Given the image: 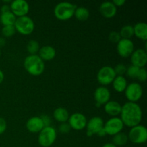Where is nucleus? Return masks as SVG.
Instances as JSON below:
<instances>
[{
    "instance_id": "ea45409f",
    "label": "nucleus",
    "mask_w": 147,
    "mask_h": 147,
    "mask_svg": "<svg viewBox=\"0 0 147 147\" xmlns=\"http://www.w3.org/2000/svg\"><path fill=\"white\" fill-rule=\"evenodd\" d=\"M4 73H3V72L1 71V70H0V84H1V83H2L3 80H4Z\"/></svg>"
},
{
    "instance_id": "e433bc0d",
    "label": "nucleus",
    "mask_w": 147,
    "mask_h": 147,
    "mask_svg": "<svg viewBox=\"0 0 147 147\" xmlns=\"http://www.w3.org/2000/svg\"><path fill=\"white\" fill-rule=\"evenodd\" d=\"M112 2H113V4H114L116 7H117L123 6V4L126 3V1H125V0H113Z\"/></svg>"
},
{
    "instance_id": "f257e3e1",
    "label": "nucleus",
    "mask_w": 147,
    "mask_h": 147,
    "mask_svg": "<svg viewBox=\"0 0 147 147\" xmlns=\"http://www.w3.org/2000/svg\"><path fill=\"white\" fill-rule=\"evenodd\" d=\"M121 118L123 125L132 128L140 124L142 120V111L136 103L127 102L121 107Z\"/></svg>"
},
{
    "instance_id": "aec40b11",
    "label": "nucleus",
    "mask_w": 147,
    "mask_h": 147,
    "mask_svg": "<svg viewBox=\"0 0 147 147\" xmlns=\"http://www.w3.org/2000/svg\"><path fill=\"white\" fill-rule=\"evenodd\" d=\"M134 27V35L140 40H147V24L145 22H138Z\"/></svg>"
},
{
    "instance_id": "a19ab883",
    "label": "nucleus",
    "mask_w": 147,
    "mask_h": 147,
    "mask_svg": "<svg viewBox=\"0 0 147 147\" xmlns=\"http://www.w3.org/2000/svg\"><path fill=\"white\" fill-rule=\"evenodd\" d=\"M102 147H117V146H116L114 144H113L112 143H107V144H106L103 145Z\"/></svg>"
},
{
    "instance_id": "dca6fc26",
    "label": "nucleus",
    "mask_w": 147,
    "mask_h": 147,
    "mask_svg": "<svg viewBox=\"0 0 147 147\" xmlns=\"http://www.w3.org/2000/svg\"><path fill=\"white\" fill-rule=\"evenodd\" d=\"M44 127V124L40 116L31 117L27 120L26 123V128L31 133H40Z\"/></svg>"
},
{
    "instance_id": "473e14b6",
    "label": "nucleus",
    "mask_w": 147,
    "mask_h": 147,
    "mask_svg": "<svg viewBox=\"0 0 147 147\" xmlns=\"http://www.w3.org/2000/svg\"><path fill=\"white\" fill-rule=\"evenodd\" d=\"M70 129H71V128H70V125L68 124V123H67V122H66V123H60V125L59 126V128H58L59 131L62 134L69 133L70 131Z\"/></svg>"
},
{
    "instance_id": "58836bf2",
    "label": "nucleus",
    "mask_w": 147,
    "mask_h": 147,
    "mask_svg": "<svg viewBox=\"0 0 147 147\" xmlns=\"http://www.w3.org/2000/svg\"><path fill=\"white\" fill-rule=\"evenodd\" d=\"M6 40L4 37H0V47H2L5 45Z\"/></svg>"
},
{
    "instance_id": "f03ea898",
    "label": "nucleus",
    "mask_w": 147,
    "mask_h": 147,
    "mask_svg": "<svg viewBox=\"0 0 147 147\" xmlns=\"http://www.w3.org/2000/svg\"><path fill=\"white\" fill-rule=\"evenodd\" d=\"M24 67L29 74L39 76L44 72L45 63L38 55H30L24 59Z\"/></svg>"
},
{
    "instance_id": "bb28decb",
    "label": "nucleus",
    "mask_w": 147,
    "mask_h": 147,
    "mask_svg": "<svg viewBox=\"0 0 147 147\" xmlns=\"http://www.w3.org/2000/svg\"><path fill=\"white\" fill-rule=\"evenodd\" d=\"M40 48V44L34 40H30L27 44V50L30 55H37Z\"/></svg>"
},
{
    "instance_id": "5701e85b",
    "label": "nucleus",
    "mask_w": 147,
    "mask_h": 147,
    "mask_svg": "<svg viewBox=\"0 0 147 147\" xmlns=\"http://www.w3.org/2000/svg\"><path fill=\"white\" fill-rule=\"evenodd\" d=\"M17 17L11 11L1 13L0 15V22L3 26L14 25Z\"/></svg>"
},
{
    "instance_id": "0eeeda50",
    "label": "nucleus",
    "mask_w": 147,
    "mask_h": 147,
    "mask_svg": "<svg viewBox=\"0 0 147 147\" xmlns=\"http://www.w3.org/2000/svg\"><path fill=\"white\" fill-rule=\"evenodd\" d=\"M125 96L129 102L136 103L141 99L143 95V88L139 83L134 82L127 85L125 90Z\"/></svg>"
},
{
    "instance_id": "412c9836",
    "label": "nucleus",
    "mask_w": 147,
    "mask_h": 147,
    "mask_svg": "<svg viewBox=\"0 0 147 147\" xmlns=\"http://www.w3.org/2000/svg\"><path fill=\"white\" fill-rule=\"evenodd\" d=\"M53 117L55 121L60 122V123H66L68 121L70 114L66 109L63 107H58L53 112Z\"/></svg>"
},
{
    "instance_id": "9d476101",
    "label": "nucleus",
    "mask_w": 147,
    "mask_h": 147,
    "mask_svg": "<svg viewBox=\"0 0 147 147\" xmlns=\"http://www.w3.org/2000/svg\"><path fill=\"white\" fill-rule=\"evenodd\" d=\"M11 11L17 17L26 16L30 10V5L25 0H14L10 4Z\"/></svg>"
},
{
    "instance_id": "393cba45",
    "label": "nucleus",
    "mask_w": 147,
    "mask_h": 147,
    "mask_svg": "<svg viewBox=\"0 0 147 147\" xmlns=\"http://www.w3.org/2000/svg\"><path fill=\"white\" fill-rule=\"evenodd\" d=\"M74 16L77 20L80 21H85L88 19L90 16V11L87 8L83 7H76L75 10Z\"/></svg>"
},
{
    "instance_id": "7ed1b4c3",
    "label": "nucleus",
    "mask_w": 147,
    "mask_h": 147,
    "mask_svg": "<svg viewBox=\"0 0 147 147\" xmlns=\"http://www.w3.org/2000/svg\"><path fill=\"white\" fill-rule=\"evenodd\" d=\"M76 6L72 3L67 1H62L58 3L54 9V14L59 20L65 21L70 20L74 16Z\"/></svg>"
},
{
    "instance_id": "2eb2a0df",
    "label": "nucleus",
    "mask_w": 147,
    "mask_h": 147,
    "mask_svg": "<svg viewBox=\"0 0 147 147\" xmlns=\"http://www.w3.org/2000/svg\"><path fill=\"white\" fill-rule=\"evenodd\" d=\"M110 90L105 86L97 88L94 92V99L98 105H105L110 100Z\"/></svg>"
},
{
    "instance_id": "b1692460",
    "label": "nucleus",
    "mask_w": 147,
    "mask_h": 147,
    "mask_svg": "<svg viewBox=\"0 0 147 147\" xmlns=\"http://www.w3.org/2000/svg\"><path fill=\"white\" fill-rule=\"evenodd\" d=\"M128 141H129L128 135L123 132H120V133L114 135L112 138V144L117 147L124 146L127 144Z\"/></svg>"
},
{
    "instance_id": "7c9ffc66",
    "label": "nucleus",
    "mask_w": 147,
    "mask_h": 147,
    "mask_svg": "<svg viewBox=\"0 0 147 147\" xmlns=\"http://www.w3.org/2000/svg\"><path fill=\"white\" fill-rule=\"evenodd\" d=\"M109 39L111 42L116 43V44H117V43L121 40V35L120 34H119V32L113 31L111 32L110 34H109Z\"/></svg>"
},
{
    "instance_id": "a211bd4d",
    "label": "nucleus",
    "mask_w": 147,
    "mask_h": 147,
    "mask_svg": "<svg viewBox=\"0 0 147 147\" xmlns=\"http://www.w3.org/2000/svg\"><path fill=\"white\" fill-rule=\"evenodd\" d=\"M122 106L116 100H109L104 105V111L108 115L112 117H117L120 115Z\"/></svg>"
},
{
    "instance_id": "4468645a",
    "label": "nucleus",
    "mask_w": 147,
    "mask_h": 147,
    "mask_svg": "<svg viewBox=\"0 0 147 147\" xmlns=\"http://www.w3.org/2000/svg\"><path fill=\"white\" fill-rule=\"evenodd\" d=\"M131 57L132 65L136 66L139 68L144 67L147 63V53L146 50L144 49H137L134 50Z\"/></svg>"
},
{
    "instance_id": "f704fd0d",
    "label": "nucleus",
    "mask_w": 147,
    "mask_h": 147,
    "mask_svg": "<svg viewBox=\"0 0 147 147\" xmlns=\"http://www.w3.org/2000/svg\"><path fill=\"white\" fill-rule=\"evenodd\" d=\"M7 129V122L4 118L0 117V135L4 134Z\"/></svg>"
},
{
    "instance_id": "423d86ee",
    "label": "nucleus",
    "mask_w": 147,
    "mask_h": 147,
    "mask_svg": "<svg viewBox=\"0 0 147 147\" xmlns=\"http://www.w3.org/2000/svg\"><path fill=\"white\" fill-rule=\"evenodd\" d=\"M128 139L135 144H144L147 141L146 128L140 124L131 128L128 134Z\"/></svg>"
},
{
    "instance_id": "cd10ccee",
    "label": "nucleus",
    "mask_w": 147,
    "mask_h": 147,
    "mask_svg": "<svg viewBox=\"0 0 147 147\" xmlns=\"http://www.w3.org/2000/svg\"><path fill=\"white\" fill-rule=\"evenodd\" d=\"M16 32V30L14 25L9 26H3L1 29V34L5 37H12Z\"/></svg>"
},
{
    "instance_id": "4be33fe9",
    "label": "nucleus",
    "mask_w": 147,
    "mask_h": 147,
    "mask_svg": "<svg viewBox=\"0 0 147 147\" xmlns=\"http://www.w3.org/2000/svg\"><path fill=\"white\" fill-rule=\"evenodd\" d=\"M112 84H113V89L119 93L124 92L128 85L127 80L124 76H116L113 81L112 82Z\"/></svg>"
},
{
    "instance_id": "79ce46f5",
    "label": "nucleus",
    "mask_w": 147,
    "mask_h": 147,
    "mask_svg": "<svg viewBox=\"0 0 147 147\" xmlns=\"http://www.w3.org/2000/svg\"><path fill=\"white\" fill-rule=\"evenodd\" d=\"M0 55H1V50H0Z\"/></svg>"
},
{
    "instance_id": "20e7f679",
    "label": "nucleus",
    "mask_w": 147,
    "mask_h": 147,
    "mask_svg": "<svg viewBox=\"0 0 147 147\" xmlns=\"http://www.w3.org/2000/svg\"><path fill=\"white\" fill-rule=\"evenodd\" d=\"M14 26L16 31L23 35H29L34 30V21L27 15L17 17Z\"/></svg>"
},
{
    "instance_id": "4c0bfd02",
    "label": "nucleus",
    "mask_w": 147,
    "mask_h": 147,
    "mask_svg": "<svg viewBox=\"0 0 147 147\" xmlns=\"http://www.w3.org/2000/svg\"><path fill=\"white\" fill-rule=\"evenodd\" d=\"M97 135H98V136H101V137H103V136H106V131H105L104 129H101V130H100V131H99L98 133L97 134Z\"/></svg>"
},
{
    "instance_id": "c9c22d12",
    "label": "nucleus",
    "mask_w": 147,
    "mask_h": 147,
    "mask_svg": "<svg viewBox=\"0 0 147 147\" xmlns=\"http://www.w3.org/2000/svg\"><path fill=\"white\" fill-rule=\"evenodd\" d=\"M0 10H1V13H5V12H8V11H11V9H10V4H4V5L1 6Z\"/></svg>"
},
{
    "instance_id": "c756f323",
    "label": "nucleus",
    "mask_w": 147,
    "mask_h": 147,
    "mask_svg": "<svg viewBox=\"0 0 147 147\" xmlns=\"http://www.w3.org/2000/svg\"><path fill=\"white\" fill-rule=\"evenodd\" d=\"M113 69H114L116 76H123V75L126 74L127 67L125 65L120 63V64H118Z\"/></svg>"
},
{
    "instance_id": "9b49d317",
    "label": "nucleus",
    "mask_w": 147,
    "mask_h": 147,
    "mask_svg": "<svg viewBox=\"0 0 147 147\" xmlns=\"http://www.w3.org/2000/svg\"><path fill=\"white\" fill-rule=\"evenodd\" d=\"M87 121V119L83 113H75L70 115L67 123L71 129L76 131H80L86 129Z\"/></svg>"
},
{
    "instance_id": "f3484780",
    "label": "nucleus",
    "mask_w": 147,
    "mask_h": 147,
    "mask_svg": "<svg viewBox=\"0 0 147 147\" xmlns=\"http://www.w3.org/2000/svg\"><path fill=\"white\" fill-rule=\"evenodd\" d=\"M100 12L105 18L111 19L114 17L117 12V7L112 1H104L100 6Z\"/></svg>"
},
{
    "instance_id": "1a4fd4ad",
    "label": "nucleus",
    "mask_w": 147,
    "mask_h": 147,
    "mask_svg": "<svg viewBox=\"0 0 147 147\" xmlns=\"http://www.w3.org/2000/svg\"><path fill=\"white\" fill-rule=\"evenodd\" d=\"M116 76L113 67L111 66H104L98 72L97 80L102 86H108L112 83Z\"/></svg>"
},
{
    "instance_id": "f8f14e48",
    "label": "nucleus",
    "mask_w": 147,
    "mask_h": 147,
    "mask_svg": "<svg viewBox=\"0 0 147 147\" xmlns=\"http://www.w3.org/2000/svg\"><path fill=\"white\" fill-rule=\"evenodd\" d=\"M116 50L119 55L122 57H129L134 51V45L131 40L121 39L117 43Z\"/></svg>"
},
{
    "instance_id": "6e6552de",
    "label": "nucleus",
    "mask_w": 147,
    "mask_h": 147,
    "mask_svg": "<svg viewBox=\"0 0 147 147\" xmlns=\"http://www.w3.org/2000/svg\"><path fill=\"white\" fill-rule=\"evenodd\" d=\"M124 125L121 119L119 117H112L104 123L103 129L106 131V135L114 136L122 131Z\"/></svg>"
},
{
    "instance_id": "c85d7f7f",
    "label": "nucleus",
    "mask_w": 147,
    "mask_h": 147,
    "mask_svg": "<svg viewBox=\"0 0 147 147\" xmlns=\"http://www.w3.org/2000/svg\"><path fill=\"white\" fill-rule=\"evenodd\" d=\"M139 69L140 68L131 65L127 67L126 74L127 75L128 77L131 78H136V76H137L138 72H139Z\"/></svg>"
},
{
    "instance_id": "2f4dec72",
    "label": "nucleus",
    "mask_w": 147,
    "mask_h": 147,
    "mask_svg": "<svg viewBox=\"0 0 147 147\" xmlns=\"http://www.w3.org/2000/svg\"><path fill=\"white\" fill-rule=\"evenodd\" d=\"M147 78V71L144 67L139 69V72H138L137 76H136V79L139 80L140 82H145Z\"/></svg>"
},
{
    "instance_id": "a878e982",
    "label": "nucleus",
    "mask_w": 147,
    "mask_h": 147,
    "mask_svg": "<svg viewBox=\"0 0 147 147\" xmlns=\"http://www.w3.org/2000/svg\"><path fill=\"white\" fill-rule=\"evenodd\" d=\"M121 39H128L130 40L134 36V27L131 25H125L121 27L119 32Z\"/></svg>"
},
{
    "instance_id": "ddd939ff",
    "label": "nucleus",
    "mask_w": 147,
    "mask_h": 147,
    "mask_svg": "<svg viewBox=\"0 0 147 147\" xmlns=\"http://www.w3.org/2000/svg\"><path fill=\"white\" fill-rule=\"evenodd\" d=\"M104 122L103 119L98 116H94L87 121L86 130L87 136H92L94 134H97L101 129H103Z\"/></svg>"
},
{
    "instance_id": "72a5a7b5",
    "label": "nucleus",
    "mask_w": 147,
    "mask_h": 147,
    "mask_svg": "<svg viewBox=\"0 0 147 147\" xmlns=\"http://www.w3.org/2000/svg\"><path fill=\"white\" fill-rule=\"evenodd\" d=\"M42 121L43 122V124H44L45 127H47V126H51L52 123V120L50 119V117L47 115H42V116H40Z\"/></svg>"
},
{
    "instance_id": "39448f33",
    "label": "nucleus",
    "mask_w": 147,
    "mask_h": 147,
    "mask_svg": "<svg viewBox=\"0 0 147 147\" xmlns=\"http://www.w3.org/2000/svg\"><path fill=\"white\" fill-rule=\"evenodd\" d=\"M57 138V131L53 126L43 128L39 133L38 143L42 147H50L54 144Z\"/></svg>"
},
{
    "instance_id": "6ab92c4d",
    "label": "nucleus",
    "mask_w": 147,
    "mask_h": 147,
    "mask_svg": "<svg viewBox=\"0 0 147 147\" xmlns=\"http://www.w3.org/2000/svg\"><path fill=\"white\" fill-rule=\"evenodd\" d=\"M38 55L43 61L52 60L55 57L56 50L50 45H45L40 47L38 52Z\"/></svg>"
}]
</instances>
